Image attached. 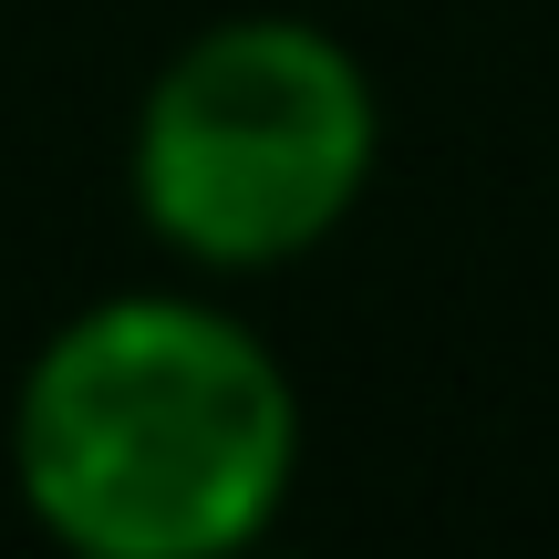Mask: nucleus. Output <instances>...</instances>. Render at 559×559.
I'll return each mask as SVG.
<instances>
[{
    "instance_id": "1",
    "label": "nucleus",
    "mask_w": 559,
    "mask_h": 559,
    "mask_svg": "<svg viewBox=\"0 0 559 559\" xmlns=\"http://www.w3.org/2000/svg\"><path fill=\"white\" fill-rule=\"evenodd\" d=\"M21 508L83 559H218L300 477V394L249 321L177 290L73 311L11 404Z\"/></svg>"
},
{
    "instance_id": "2",
    "label": "nucleus",
    "mask_w": 559,
    "mask_h": 559,
    "mask_svg": "<svg viewBox=\"0 0 559 559\" xmlns=\"http://www.w3.org/2000/svg\"><path fill=\"white\" fill-rule=\"evenodd\" d=\"M373 83L321 21H218L135 115V207L198 270H280L321 249L373 187Z\"/></svg>"
}]
</instances>
